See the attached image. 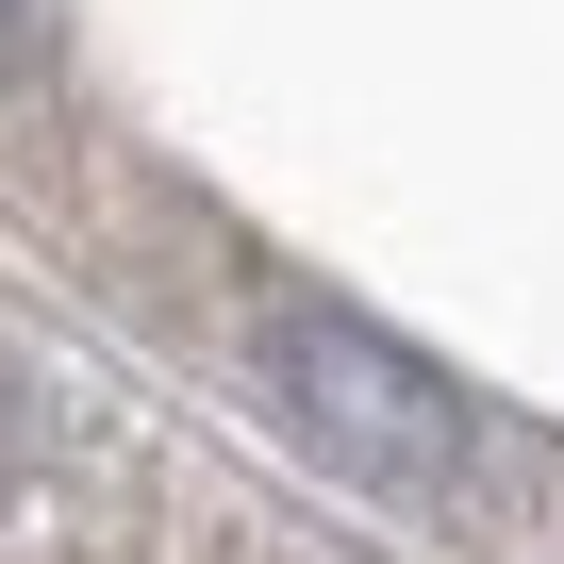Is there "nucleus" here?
Listing matches in <instances>:
<instances>
[{
    "label": "nucleus",
    "instance_id": "nucleus-1",
    "mask_svg": "<svg viewBox=\"0 0 564 564\" xmlns=\"http://www.w3.org/2000/svg\"><path fill=\"white\" fill-rule=\"evenodd\" d=\"M265 382H282V415L316 432V465H349L366 498H465V465H481L465 382L415 366L399 333L333 316V300H282L265 316Z\"/></svg>",
    "mask_w": 564,
    "mask_h": 564
}]
</instances>
